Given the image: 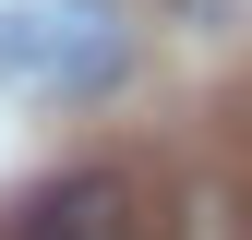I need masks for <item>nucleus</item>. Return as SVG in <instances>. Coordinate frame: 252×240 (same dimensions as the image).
I'll return each mask as SVG.
<instances>
[{
    "label": "nucleus",
    "instance_id": "1",
    "mask_svg": "<svg viewBox=\"0 0 252 240\" xmlns=\"http://www.w3.org/2000/svg\"><path fill=\"white\" fill-rule=\"evenodd\" d=\"M12 240H144V204L120 168H60L36 204L12 216Z\"/></svg>",
    "mask_w": 252,
    "mask_h": 240
}]
</instances>
